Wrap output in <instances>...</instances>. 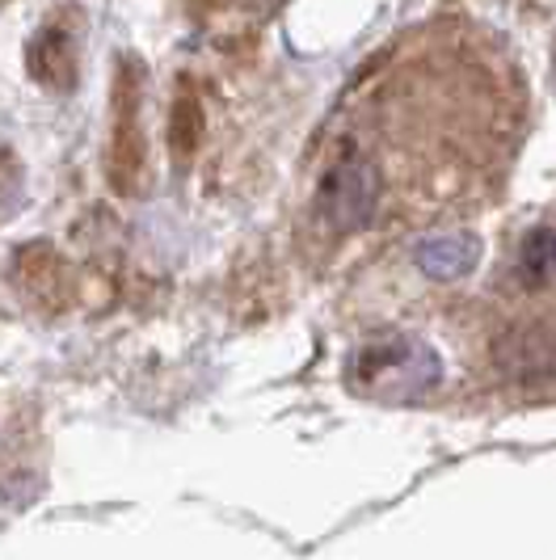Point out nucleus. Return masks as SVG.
<instances>
[{
	"label": "nucleus",
	"mask_w": 556,
	"mask_h": 560,
	"mask_svg": "<svg viewBox=\"0 0 556 560\" xmlns=\"http://www.w3.org/2000/svg\"><path fill=\"white\" fill-rule=\"evenodd\" d=\"M198 140H202V106H198L195 93H182L173 102V114H169V148L177 161H190Z\"/></svg>",
	"instance_id": "423d86ee"
},
{
	"label": "nucleus",
	"mask_w": 556,
	"mask_h": 560,
	"mask_svg": "<svg viewBox=\"0 0 556 560\" xmlns=\"http://www.w3.org/2000/svg\"><path fill=\"white\" fill-rule=\"evenodd\" d=\"M18 282L43 308L68 304V270H63V257L51 245H30V249L18 253Z\"/></svg>",
	"instance_id": "39448f33"
},
{
	"label": "nucleus",
	"mask_w": 556,
	"mask_h": 560,
	"mask_svg": "<svg viewBox=\"0 0 556 560\" xmlns=\"http://www.w3.org/2000/svg\"><path fill=\"white\" fill-rule=\"evenodd\" d=\"M13 190H18V165L9 152H0V202L13 198Z\"/></svg>",
	"instance_id": "6e6552de"
},
{
	"label": "nucleus",
	"mask_w": 556,
	"mask_h": 560,
	"mask_svg": "<svg viewBox=\"0 0 556 560\" xmlns=\"http://www.w3.org/2000/svg\"><path fill=\"white\" fill-rule=\"evenodd\" d=\"M30 77L43 84V89H72L77 84V30L63 26V22H47V26L34 34L26 51Z\"/></svg>",
	"instance_id": "7ed1b4c3"
},
{
	"label": "nucleus",
	"mask_w": 556,
	"mask_h": 560,
	"mask_svg": "<svg viewBox=\"0 0 556 560\" xmlns=\"http://www.w3.org/2000/svg\"><path fill=\"white\" fill-rule=\"evenodd\" d=\"M371 202H375V168L367 161H346L329 173L321 207L337 228H359L371 215Z\"/></svg>",
	"instance_id": "f03ea898"
},
{
	"label": "nucleus",
	"mask_w": 556,
	"mask_h": 560,
	"mask_svg": "<svg viewBox=\"0 0 556 560\" xmlns=\"http://www.w3.org/2000/svg\"><path fill=\"white\" fill-rule=\"evenodd\" d=\"M519 270L528 282H553L556 279V232L553 228H540L531 232L528 245H523V257H519Z\"/></svg>",
	"instance_id": "0eeeda50"
},
{
	"label": "nucleus",
	"mask_w": 556,
	"mask_h": 560,
	"mask_svg": "<svg viewBox=\"0 0 556 560\" xmlns=\"http://www.w3.org/2000/svg\"><path fill=\"white\" fill-rule=\"evenodd\" d=\"M494 359L519 384L548 380L556 371V334H548V329H510V334L498 337Z\"/></svg>",
	"instance_id": "20e7f679"
},
{
	"label": "nucleus",
	"mask_w": 556,
	"mask_h": 560,
	"mask_svg": "<svg viewBox=\"0 0 556 560\" xmlns=\"http://www.w3.org/2000/svg\"><path fill=\"white\" fill-rule=\"evenodd\" d=\"M143 72L123 59L111 97V143H106V177L118 195L136 198L148 190V136H143Z\"/></svg>",
	"instance_id": "f257e3e1"
}]
</instances>
